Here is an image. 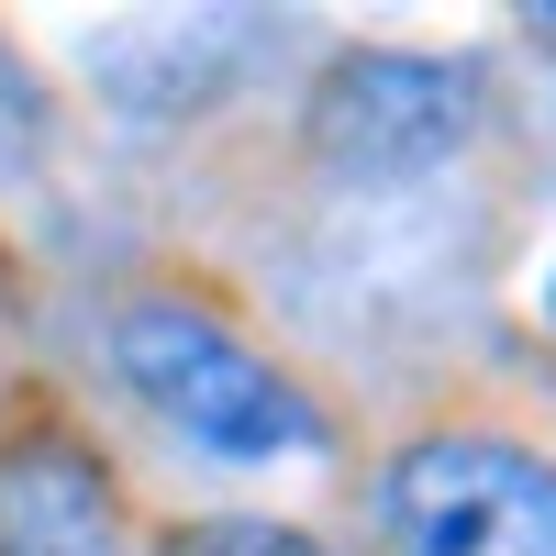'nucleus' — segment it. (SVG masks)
<instances>
[{"instance_id":"nucleus-1","label":"nucleus","mask_w":556,"mask_h":556,"mask_svg":"<svg viewBox=\"0 0 556 556\" xmlns=\"http://www.w3.org/2000/svg\"><path fill=\"white\" fill-rule=\"evenodd\" d=\"M112 356H123L134 401H146L156 424H178L201 456H290V445L323 434L312 401L278 379L256 345H235L212 312H190V301H134L112 323Z\"/></svg>"},{"instance_id":"nucleus-2","label":"nucleus","mask_w":556,"mask_h":556,"mask_svg":"<svg viewBox=\"0 0 556 556\" xmlns=\"http://www.w3.org/2000/svg\"><path fill=\"white\" fill-rule=\"evenodd\" d=\"M390 523L412 556H556V468L501 434H434L390 468Z\"/></svg>"},{"instance_id":"nucleus-3","label":"nucleus","mask_w":556,"mask_h":556,"mask_svg":"<svg viewBox=\"0 0 556 556\" xmlns=\"http://www.w3.org/2000/svg\"><path fill=\"white\" fill-rule=\"evenodd\" d=\"M479 123V78L445 56H345L334 78L312 89V146L334 156L345 178H412L468 146Z\"/></svg>"},{"instance_id":"nucleus-4","label":"nucleus","mask_w":556,"mask_h":556,"mask_svg":"<svg viewBox=\"0 0 556 556\" xmlns=\"http://www.w3.org/2000/svg\"><path fill=\"white\" fill-rule=\"evenodd\" d=\"M0 556H112V490L78 445L34 434L0 468Z\"/></svg>"},{"instance_id":"nucleus-5","label":"nucleus","mask_w":556,"mask_h":556,"mask_svg":"<svg viewBox=\"0 0 556 556\" xmlns=\"http://www.w3.org/2000/svg\"><path fill=\"white\" fill-rule=\"evenodd\" d=\"M167 556H323V545L290 534V523H245V513H223V523H190Z\"/></svg>"},{"instance_id":"nucleus-6","label":"nucleus","mask_w":556,"mask_h":556,"mask_svg":"<svg viewBox=\"0 0 556 556\" xmlns=\"http://www.w3.org/2000/svg\"><path fill=\"white\" fill-rule=\"evenodd\" d=\"M12 156H34V89H23V67L0 56V167Z\"/></svg>"}]
</instances>
